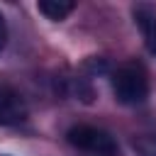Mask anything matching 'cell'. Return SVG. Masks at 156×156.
<instances>
[{
	"label": "cell",
	"mask_w": 156,
	"mask_h": 156,
	"mask_svg": "<svg viewBox=\"0 0 156 156\" xmlns=\"http://www.w3.org/2000/svg\"><path fill=\"white\" fill-rule=\"evenodd\" d=\"M27 117L29 107L24 98L10 85H0V127H17L27 122Z\"/></svg>",
	"instance_id": "obj_3"
},
{
	"label": "cell",
	"mask_w": 156,
	"mask_h": 156,
	"mask_svg": "<svg viewBox=\"0 0 156 156\" xmlns=\"http://www.w3.org/2000/svg\"><path fill=\"white\" fill-rule=\"evenodd\" d=\"M37 10L44 17L54 20V22H61V20H66L76 10V2H71V0H39L37 2Z\"/></svg>",
	"instance_id": "obj_5"
},
{
	"label": "cell",
	"mask_w": 156,
	"mask_h": 156,
	"mask_svg": "<svg viewBox=\"0 0 156 156\" xmlns=\"http://www.w3.org/2000/svg\"><path fill=\"white\" fill-rule=\"evenodd\" d=\"M110 83H112L115 100L122 105L134 107V105L146 102V98H149V76L139 61H127V63L117 66L112 71Z\"/></svg>",
	"instance_id": "obj_1"
},
{
	"label": "cell",
	"mask_w": 156,
	"mask_h": 156,
	"mask_svg": "<svg viewBox=\"0 0 156 156\" xmlns=\"http://www.w3.org/2000/svg\"><path fill=\"white\" fill-rule=\"evenodd\" d=\"M66 139L71 146L80 149V151H88V154H98V156H117L119 149H117V141L110 132L100 129V127H93V124H76L66 132Z\"/></svg>",
	"instance_id": "obj_2"
},
{
	"label": "cell",
	"mask_w": 156,
	"mask_h": 156,
	"mask_svg": "<svg viewBox=\"0 0 156 156\" xmlns=\"http://www.w3.org/2000/svg\"><path fill=\"white\" fill-rule=\"evenodd\" d=\"M134 22L144 37L146 49L156 56V10L151 5H136L134 7Z\"/></svg>",
	"instance_id": "obj_4"
},
{
	"label": "cell",
	"mask_w": 156,
	"mask_h": 156,
	"mask_svg": "<svg viewBox=\"0 0 156 156\" xmlns=\"http://www.w3.org/2000/svg\"><path fill=\"white\" fill-rule=\"evenodd\" d=\"M132 146L139 156H156V134H139L134 136Z\"/></svg>",
	"instance_id": "obj_6"
},
{
	"label": "cell",
	"mask_w": 156,
	"mask_h": 156,
	"mask_svg": "<svg viewBox=\"0 0 156 156\" xmlns=\"http://www.w3.org/2000/svg\"><path fill=\"white\" fill-rule=\"evenodd\" d=\"M5 44H7V22H5V17L0 12V54L5 51Z\"/></svg>",
	"instance_id": "obj_7"
}]
</instances>
